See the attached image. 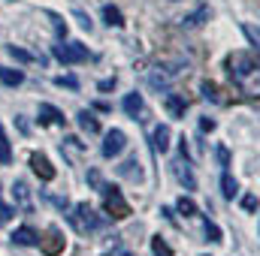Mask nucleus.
I'll return each instance as SVG.
<instances>
[{"label":"nucleus","mask_w":260,"mask_h":256,"mask_svg":"<svg viewBox=\"0 0 260 256\" xmlns=\"http://www.w3.org/2000/svg\"><path fill=\"white\" fill-rule=\"evenodd\" d=\"M76 121H79V127L85 130L88 136H97V133H100V121H97V118H94L88 109H82V112L76 115Z\"/></svg>","instance_id":"obj_14"},{"label":"nucleus","mask_w":260,"mask_h":256,"mask_svg":"<svg viewBox=\"0 0 260 256\" xmlns=\"http://www.w3.org/2000/svg\"><path fill=\"white\" fill-rule=\"evenodd\" d=\"M200 94H203V100L224 103V97H221V91H218V84H215V81H200Z\"/></svg>","instance_id":"obj_17"},{"label":"nucleus","mask_w":260,"mask_h":256,"mask_svg":"<svg viewBox=\"0 0 260 256\" xmlns=\"http://www.w3.org/2000/svg\"><path fill=\"white\" fill-rule=\"evenodd\" d=\"M227 72H230V78L242 97L260 100V61L254 55H248V52L227 55Z\"/></svg>","instance_id":"obj_1"},{"label":"nucleus","mask_w":260,"mask_h":256,"mask_svg":"<svg viewBox=\"0 0 260 256\" xmlns=\"http://www.w3.org/2000/svg\"><path fill=\"white\" fill-rule=\"evenodd\" d=\"M0 163L3 166H9L12 163V151H9V139H6V133L0 127Z\"/></svg>","instance_id":"obj_20"},{"label":"nucleus","mask_w":260,"mask_h":256,"mask_svg":"<svg viewBox=\"0 0 260 256\" xmlns=\"http://www.w3.org/2000/svg\"><path fill=\"white\" fill-rule=\"evenodd\" d=\"M206 238L209 241H221V229L215 223H209V220H206Z\"/></svg>","instance_id":"obj_27"},{"label":"nucleus","mask_w":260,"mask_h":256,"mask_svg":"<svg viewBox=\"0 0 260 256\" xmlns=\"http://www.w3.org/2000/svg\"><path fill=\"white\" fill-rule=\"evenodd\" d=\"M40 118H43V124H58V127H64L67 118L61 109H55V106H49V103H40Z\"/></svg>","instance_id":"obj_12"},{"label":"nucleus","mask_w":260,"mask_h":256,"mask_svg":"<svg viewBox=\"0 0 260 256\" xmlns=\"http://www.w3.org/2000/svg\"><path fill=\"white\" fill-rule=\"evenodd\" d=\"M109 88H115V78H106V81H100V91H109Z\"/></svg>","instance_id":"obj_33"},{"label":"nucleus","mask_w":260,"mask_h":256,"mask_svg":"<svg viewBox=\"0 0 260 256\" xmlns=\"http://www.w3.org/2000/svg\"><path fill=\"white\" fill-rule=\"evenodd\" d=\"M64 235L58 232V229H49V235L46 238H40V247H43V253L46 256H58V253H64Z\"/></svg>","instance_id":"obj_7"},{"label":"nucleus","mask_w":260,"mask_h":256,"mask_svg":"<svg viewBox=\"0 0 260 256\" xmlns=\"http://www.w3.org/2000/svg\"><path fill=\"white\" fill-rule=\"evenodd\" d=\"M200 130H203V133H212V130H215V121H209V118H203V121H200Z\"/></svg>","instance_id":"obj_31"},{"label":"nucleus","mask_w":260,"mask_h":256,"mask_svg":"<svg viewBox=\"0 0 260 256\" xmlns=\"http://www.w3.org/2000/svg\"><path fill=\"white\" fill-rule=\"evenodd\" d=\"M9 217H12V208H6V205H0V226H3V223H6Z\"/></svg>","instance_id":"obj_30"},{"label":"nucleus","mask_w":260,"mask_h":256,"mask_svg":"<svg viewBox=\"0 0 260 256\" xmlns=\"http://www.w3.org/2000/svg\"><path fill=\"white\" fill-rule=\"evenodd\" d=\"M167 112H170L173 118H185V112H188V100L179 97V94H167Z\"/></svg>","instance_id":"obj_13"},{"label":"nucleus","mask_w":260,"mask_h":256,"mask_svg":"<svg viewBox=\"0 0 260 256\" xmlns=\"http://www.w3.org/2000/svg\"><path fill=\"white\" fill-rule=\"evenodd\" d=\"M103 21L109 27H124V15H121L118 6H103Z\"/></svg>","instance_id":"obj_16"},{"label":"nucleus","mask_w":260,"mask_h":256,"mask_svg":"<svg viewBox=\"0 0 260 256\" xmlns=\"http://www.w3.org/2000/svg\"><path fill=\"white\" fill-rule=\"evenodd\" d=\"M9 55H12L15 61H21V64H30V61H37L30 52H24V49H15V46H9Z\"/></svg>","instance_id":"obj_26"},{"label":"nucleus","mask_w":260,"mask_h":256,"mask_svg":"<svg viewBox=\"0 0 260 256\" xmlns=\"http://www.w3.org/2000/svg\"><path fill=\"white\" fill-rule=\"evenodd\" d=\"M12 244H21V247H40V235L30 229V226H18L12 232Z\"/></svg>","instance_id":"obj_11"},{"label":"nucleus","mask_w":260,"mask_h":256,"mask_svg":"<svg viewBox=\"0 0 260 256\" xmlns=\"http://www.w3.org/2000/svg\"><path fill=\"white\" fill-rule=\"evenodd\" d=\"M221 193H224V199H236V196H239V181H236L230 172L221 175Z\"/></svg>","instance_id":"obj_15"},{"label":"nucleus","mask_w":260,"mask_h":256,"mask_svg":"<svg viewBox=\"0 0 260 256\" xmlns=\"http://www.w3.org/2000/svg\"><path fill=\"white\" fill-rule=\"evenodd\" d=\"M12 193H15L18 205H24V208H27V184H24V181H15V184H12Z\"/></svg>","instance_id":"obj_25"},{"label":"nucleus","mask_w":260,"mask_h":256,"mask_svg":"<svg viewBox=\"0 0 260 256\" xmlns=\"http://www.w3.org/2000/svg\"><path fill=\"white\" fill-rule=\"evenodd\" d=\"M121 106H124V112H127L133 121H145V100H142V94H136V91L127 94Z\"/></svg>","instance_id":"obj_8"},{"label":"nucleus","mask_w":260,"mask_h":256,"mask_svg":"<svg viewBox=\"0 0 260 256\" xmlns=\"http://www.w3.org/2000/svg\"><path fill=\"white\" fill-rule=\"evenodd\" d=\"M173 175L179 178V184H185V190H197V178H194V172H191V163L185 157L179 163H173Z\"/></svg>","instance_id":"obj_9"},{"label":"nucleus","mask_w":260,"mask_h":256,"mask_svg":"<svg viewBox=\"0 0 260 256\" xmlns=\"http://www.w3.org/2000/svg\"><path fill=\"white\" fill-rule=\"evenodd\" d=\"M127 148V136L121 133V130H109L106 136H103V157H118L121 151Z\"/></svg>","instance_id":"obj_5"},{"label":"nucleus","mask_w":260,"mask_h":256,"mask_svg":"<svg viewBox=\"0 0 260 256\" xmlns=\"http://www.w3.org/2000/svg\"><path fill=\"white\" fill-rule=\"evenodd\" d=\"M0 81L9 84V88H15V84L24 81V72H21V69H0Z\"/></svg>","instance_id":"obj_19"},{"label":"nucleus","mask_w":260,"mask_h":256,"mask_svg":"<svg viewBox=\"0 0 260 256\" xmlns=\"http://www.w3.org/2000/svg\"><path fill=\"white\" fill-rule=\"evenodd\" d=\"M103 202H106L109 217H115V220H121V217L130 214V205L124 202V196H121L118 187H103Z\"/></svg>","instance_id":"obj_4"},{"label":"nucleus","mask_w":260,"mask_h":256,"mask_svg":"<svg viewBox=\"0 0 260 256\" xmlns=\"http://www.w3.org/2000/svg\"><path fill=\"white\" fill-rule=\"evenodd\" d=\"M52 55L61 64H82V61H88V49L82 42H61V46L52 49Z\"/></svg>","instance_id":"obj_3"},{"label":"nucleus","mask_w":260,"mask_h":256,"mask_svg":"<svg viewBox=\"0 0 260 256\" xmlns=\"http://www.w3.org/2000/svg\"><path fill=\"white\" fill-rule=\"evenodd\" d=\"M203 18H209V9H200V12H194V15H188V18H182V27H200L203 24Z\"/></svg>","instance_id":"obj_21"},{"label":"nucleus","mask_w":260,"mask_h":256,"mask_svg":"<svg viewBox=\"0 0 260 256\" xmlns=\"http://www.w3.org/2000/svg\"><path fill=\"white\" fill-rule=\"evenodd\" d=\"M151 250H154V256H173V247L157 235V238H151Z\"/></svg>","instance_id":"obj_24"},{"label":"nucleus","mask_w":260,"mask_h":256,"mask_svg":"<svg viewBox=\"0 0 260 256\" xmlns=\"http://www.w3.org/2000/svg\"><path fill=\"white\" fill-rule=\"evenodd\" d=\"M55 81H58V84H67V88H76V78H70V75H61V78H55Z\"/></svg>","instance_id":"obj_32"},{"label":"nucleus","mask_w":260,"mask_h":256,"mask_svg":"<svg viewBox=\"0 0 260 256\" xmlns=\"http://www.w3.org/2000/svg\"><path fill=\"white\" fill-rule=\"evenodd\" d=\"M176 208H179V214H185V217H194V214H197L194 199H188V196H182V199L176 202Z\"/></svg>","instance_id":"obj_23"},{"label":"nucleus","mask_w":260,"mask_h":256,"mask_svg":"<svg viewBox=\"0 0 260 256\" xmlns=\"http://www.w3.org/2000/svg\"><path fill=\"white\" fill-rule=\"evenodd\" d=\"M151 148L157 154H167L170 151V127L167 124H157V127L151 130Z\"/></svg>","instance_id":"obj_10"},{"label":"nucleus","mask_w":260,"mask_h":256,"mask_svg":"<svg viewBox=\"0 0 260 256\" xmlns=\"http://www.w3.org/2000/svg\"><path fill=\"white\" fill-rule=\"evenodd\" d=\"M30 169H34V175H37L40 181H52V178H55V166L49 163L46 154H30Z\"/></svg>","instance_id":"obj_6"},{"label":"nucleus","mask_w":260,"mask_h":256,"mask_svg":"<svg viewBox=\"0 0 260 256\" xmlns=\"http://www.w3.org/2000/svg\"><path fill=\"white\" fill-rule=\"evenodd\" d=\"M70 223H73L79 232H97V229H103V226H106V220H103V217H97V214H94V208H91L88 202H79V205L73 208Z\"/></svg>","instance_id":"obj_2"},{"label":"nucleus","mask_w":260,"mask_h":256,"mask_svg":"<svg viewBox=\"0 0 260 256\" xmlns=\"http://www.w3.org/2000/svg\"><path fill=\"white\" fill-rule=\"evenodd\" d=\"M242 208H245V211H254V208H257V199H254V196H245V199H242Z\"/></svg>","instance_id":"obj_28"},{"label":"nucleus","mask_w":260,"mask_h":256,"mask_svg":"<svg viewBox=\"0 0 260 256\" xmlns=\"http://www.w3.org/2000/svg\"><path fill=\"white\" fill-rule=\"evenodd\" d=\"M218 160H221V166H230V154H227V148H218Z\"/></svg>","instance_id":"obj_29"},{"label":"nucleus","mask_w":260,"mask_h":256,"mask_svg":"<svg viewBox=\"0 0 260 256\" xmlns=\"http://www.w3.org/2000/svg\"><path fill=\"white\" fill-rule=\"evenodd\" d=\"M242 33L248 36V42L260 52V27H257V24H242Z\"/></svg>","instance_id":"obj_22"},{"label":"nucleus","mask_w":260,"mask_h":256,"mask_svg":"<svg viewBox=\"0 0 260 256\" xmlns=\"http://www.w3.org/2000/svg\"><path fill=\"white\" fill-rule=\"evenodd\" d=\"M118 175H121V178H130V181H139V178H142L139 160H127L124 166H118Z\"/></svg>","instance_id":"obj_18"}]
</instances>
